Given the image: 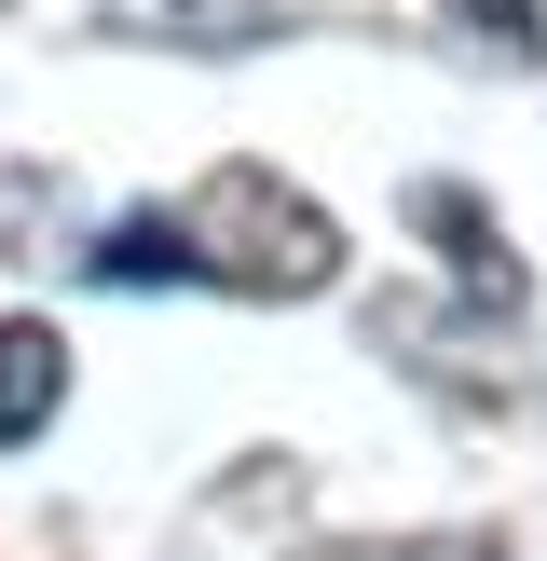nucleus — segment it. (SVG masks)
I'll return each mask as SVG.
<instances>
[{
	"label": "nucleus",
	"instance_id": "7",
	"mask_svg": "<svg viewBox=\"0 0 547 561\" xmlns=\"http://www.w3.org/2000/svg\"><path fill=\"white\" fill-rule=\"evenodd\" d=\"M315 561H507V535H383V548H315Z\"/></svg>",
	"mask_w": 547,
	"mask_h": 561
},
{
	"label": "nucleus",
	"instance_id": "2",
	"mask_svg": "<svg viewBox=\"0 0 547 561\" xmlns=\"http://www.w3.org/2000/svg\"><path fill=\"white\" fill-rule=\"evenodd\" d=\"M410 233H424L438 261H452V288H465V301L520 316V261H507V219H492L465 179H424V192H410Z\"/></svg>",
	"mask_w": 547,
	"mask_h": 561
},
{
	"label": "nucleus",
	"instance_id": "6",
	"mask_svg": "<svg viewBox=\"0 0 547 561\" xmlns=\"http://www.w3.org/2000/svg\"><path fill=\"white\" fill-rule=\"evenodd\" d=\"M452 27L507 69H547V0H452Z\"/></svg>",
	"mask_w": 547,
	"mask_h": 561
},
{
	"label": "nucleus",
	"instance_id": "4",
	"mask_svg": "<svg viewBox=\"0 0 547 561\" xmlns=\"http://www.w3.org/2000/svg\"><path fill=\"white\" fill-rule=\"evenodd\" d=\"M55 411H69V343L42 316H0V453H27Z\"/></svg>",
	"mask_w": 547,
	"mask_h": 561
},
{
	"label": "nucleus",
	"instance_id": "3",
	"mask_svg": "<svg viewBox=\"0 0 547 561\" xmlns=\"http://www.w3.org/2000/svg\"><path fill=\"white\" fill-rule=\"evenodd\" d=\"M124 42H191V55H246L288 27V0H109Z\"/></svg>",
	"mask_w": 547,
	"mask_h": 561
},
{
	"label": "nucleus",
	"instance_id": "1",
	"mask_svg": "<svg viewBox=\"0 0 547 561\" xmlns=\"http://www.w3.org/2000/svg\"><path fill=\"white\" fill-rule=\"evenodd\" d=\"M178 233H191V288H246V301H328L342 288V219L301 179H274V164H219L178 206Z\"/></svg>",
	"mask_w": 547,
	"mask_h": 561
},
{
	"label": "nucleus",
	"instance_id": "5",
	"mask_svg": "<svg viewBox=\"0 0 547 561\" xmlns=\"http://www.w3.org/2000/svg\"><path fill=\"white\" fill-rule=\"evenodd\" d=\"M96 288H191V233L164 206H124L96 233Z\"/></svg>",
	"mask_w": 547,
	"mask_h": 561
}]
</instances>
